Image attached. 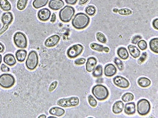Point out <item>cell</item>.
Segmentation results:
<instances>
[{
	"label": "cell",
	"mask_w": 158,
	"mask_h": 118,
	"mask_svg": "<svg viewBox=\"0 0 158 118\" xmlns=\"http://www.w3.org/2000/svg\"><path fill=\"white\" fill-rule=\"evenodd\" d=\"M39 63V57L36 51H31L27 56L25 61V66L29 70H34Z\"/></svg>",
	"instance_id": "cell-4"
},
{
	"label": "cell",
	"mask_w": 158,
	"mask_h": 118,
	"mask_svg": "<svg viewBox=\"0 0 158 118\" xmlns=\"http://www.w3.org/2000/svg\"><path fill=\"white\" fill-rule=\"evenodd\" d=\"M124 106L125 105L123 102V101H116L113 106V108H112V110H113V113L116 114H118L121 113L123 109H124Z\"/></svg>",
	"instance_id": "cell-19"
},
{
	"label": "cell",
	"mask_w": 158,
	"mask_h": 118,
	"mask_svg": "<svg viewBox=\"0 0 158 118\" xmlns=\"http://www.w3.org/2000/svg\"><path fill=\"white\" fill-rule=\"evenodd\" d=\"M2 61V56L0 54V64H1Z\"/></svg>",
	"instance_id": "cell-51"
},
{
	"label": "cell",
	"mask_w": 158,
	"mask_h": 118,
	"mask_svg": "<svg viewBox=\"0 0 158 118\" xmlns=\"http://www.w3.org/2000/svg\"><path fill=\"white\" fill-rule=\"evenodd\" d=\"M96 39L98 41H100L103 44L106 43V37L101 32H97L96 34Z\"/></svg>",
	"instance_id": "cell-33"
},
{
	"label": "cell",
	"mask_w": 158,
	"mask_h": 118,
	"mask_svg": "<svg viewBox=\"0 0 158 118\" xmlns=\"http://www.w3.org/2000/svg\"><path fill=\"white\" fill-rule=\"evenodd\" d=\"M56 20V17L55 14H52V15H51V22H55Z\"/></svg>",
	"instance_id": "cell-45"
},
{
	"label": "cell",
	"mask_w": 158,
	"mask_h": 118,
	"mask_svg": "<svg viewBox=\"0 0 158 118\" xmlns=\"http://www.w3.org/2000/svg\"><path fill=\"white\" fill-rule=\"evenodd\" d=\"M75 10L71 6H65L59 12V17L61 21L65 23H68L71 20L72 18L75 15Z\"/></svg>",
	"instance_id": "cell-3"
},
{
	"label": "cell",
	"mask_w": 158,
	"mask_h": 118,
	"mask_svg": "<svg viewBox=\"0 0 158 118\" xmlns=\"http://www.w3.org/2000/svg\"><path fill=\"white\" fill-rule=\"evenodd\" d=\"M89 1V0H79V5H84L86 3H87Z\"/></svg>",
	"instance_id": "cell-46"
},
{
	"label": "cell",
	"mask_w": 158,
	"mask_h": 118,
	"mask_svg": "<svg viewBox=\"0 0 158 118\" xmlns=\"http://www.w3.org/2000/svg\"><path fill=\"white\" fill-rule=\"evenodd\" d=\"M78 0H65L66 3H67L68 5H74L77 3Z\"/></svg>",
	"instance_id": "cell-43"
},
{
	"label": "cell",
	"mask_w": 158,
	"mask_h": 118,
	"mask_svg": "<svg viewBox=\"0 0 158 118\" xmlns=\"http://www.w3.org/2000/svg\"><path fill=\"white\" fill-rule=\"evenodd\" d=\"M48 118H56V117H54V116H50V117H49Z\"/></svg>",
	"instance_id": "cell-52"
},
{
	"label": "cell",
	"mask_w": 158,
	"mask_h": 118,
	"mask_svg": "<svg viewBox=\"0 0 158 118\" xmlns=\"http://www.w3.org/2000/svg\"><path fill=\"white\" fill-rule=\"evenodd\" d=\"M147 57V52H143V53L142 54V56H141V57H139V60H138V61H137L138 63L140 64H142L146 60Z\"/></svg>",
	"instance_id": "cell-38"
},
{
	"label": "cell",
	"mask_w": 158,
	"mask_h": 118,
	"mask_svg": "<svg viewBox=\"0 0 158 118\" xmlns=\"http://www.w3.org/2000/svg\"><path fill=\"white\" fill-rule=\"evenodd\" d=\"M14 20V16H13L11 12H5L2 15V22L3 23V29L6 30L9 27V25Z\"/></svg>",
	"instance_id": "cell-11"
},
{
	"label": "cell",
	"mask_w": 158,
	"mask_h": 118,
	"mask_svg": "<svg viewBox=\"0 0 158 118\" xmlns=\"http://www.w3.org/2000/svg\"><path fill=\"white\" fill-rule=\"evenodd\" d=\"M57 85H58V82L57 81H54L53 82L51 83L49 87V92L53 91L57 87Z\"/></svg>",
	"instance_id": "cell-41"
},
{
	"label": "cell",
	"mask_w": 158,
	"mask_h": 118,
	"mask_svg": "<svg viewBox=\"0 0 158 118\" xmlns=\"http://www.w3.org/2000/svg\"><path fill=\"white\" fill-rule=\"evenodd\" d=\"M142 39V36H135L132 39H131V43L134 44H137L139 41H141Z\"/></svg>",
	"instance_id": "cell-39"
},
{
	"label": "cell",
	"mask_w": 158,
	"mask_h": 118,
	"mask_svg": "<svg viewBox=\"0 0 158 118\" xmlns=\"http://www.w3.org/2000/svg\"><path fill=\"white\" fill-rule=\"evenodd\" d=\"M92 93L98 101H100L106 100L109 96L108 88L103 85H96L92 89Z\"/></svg>",
	"instance_id": "cell-2"
},
{
	"label": "cell",
	"mask_w": 158,
	"mask_h": 118,
	"mask_svg": "<svg viewBox=\"0 0 158 118\" xmlns=\"http://www.w3.org/2000/svg\"><path fill=\"white\" fill-rule=\"evenodd\" d=\"M137 44L138 45V47H139V48L142 51H145L147 48V42L146 41L142 40V39H141V41L138 42V43Z\"/></svg>",
	"instance_id": "cell-36"
},
{
	"label": "cell",
	"mask_w": 158,
	"mask_h": 118,
	"mask_svg": "<svg viewBox=\"0 0 158 118\" xmlns=\"http://www.w3.org/2000/svg\"><path fill=\"white\" fill-rule=\"evenodd\" d=\"M151 109L150 104L149 101L145 99L139 100L137 102V113L142 116H146L150 112Z\"/></svg>",
	"instance_id": "cell-6"
},
{
	"label": "cell",
	"mask_w": 158,
	"mask_h": 118,
	"mask_svg": "<svg viewBox=\"0 0 158 118\" xmlns=\"http://www.w3.org/2000/svg\"><path fill=\"white\" fill-rule=\"evenodd\" d=\"M125 113L127 115H132L135 113L136 106L134 102H129L127 103L125 106H124Z\"/></svg>",
	"instance_id": "cell-18"
},
{
	"label": "cell",
	"mask_w": 158,
	"mask_h": 118,
	"mask_svg": "<svg viewBox=\"0 0 158 118\" xmlns=\"http://www.w3.org/2000/svg\"><path fill=\"white\" fill-rule=\"evenodd\" d=\"M80 102L78 97H71L70 98H63L57 102V104L59 106L63 107H75L77 106Z\"/></svg>",
	"instance_id": "cell-8"
},
{
	"label": "cell",
	"mask_w": 158,
	"mask_h": 118,
	"mask_svg": "<svg viewBox=\"0 0 158 118\" xmlns=\"http://www.w3.org/2000/svg\"><path fill=\"white\" fill-rule=\"evenodd\" d=\"M88 101L89 103L90 104V106L93 107H96L97 102L96 101V100L94 99V97L93 96H92L91 95L88 96Z\"/></svg>",
	"instance_id": "cell-37"
},
{
	"label": "cell",
	"mask_w": 158,
	"mask_h": 118,
	"mask_svg": "<svg viewBox=\"0 0 158 118\" xmlns=\"http://www.w3.org/2000/svg\"><path fill=\"white\" fill-rule=\"evenodd\" d=\"M117 54L123 60H126L129 56L128 52L125 48H120L117 50Z\"/></svg>",
	"instance_id": "cell-23"
},
{
	"label": "cell",
	"mask_w": 158,
	"mask_h": 118,
	"mask_svg": "<svg viewBox=\"0 0 158 118\" xmlns=\"http://www.w3.org/2000/svg\"><path fill=\"white\" fill-rule=\"evenodd\" d=\"M48 1L49 0H34L32 3V5L34 8L39 9L46 5L48 3Z\"/></svg>",
	"instance_id": "cell-27"
},
{
	"label": "cell",
	"mask_w": 158,
	"mask_h": 118,
	"mask_svg": "<svg viewBox=\"0 0 158 118\" xmlns=\"http://www.w3.org/2000/svg\"><path fill=\"white\" fill-rule=\"evenodd\" d=\"M104 75L108 77L114 76L117 72L116 67L113 64H108L104 67Z\"/></svg>",
	"instance_id": "cell-15"
},
{
	"label": "cell",
	"mask_w": 158,
	"mask_h": 118,
	"mask_svg": "<svg viewBox=\"0 0 158 118\" xmlns=\"http://www.w3.org/2000/svg\"><path fill=\"white\" fill-rule=\"evenodd\" d=\"M89 23V17L84 13H78L76 14L71 21L73 27L77 30H82L86 28Z\"/></svg>",
	"instance_id": "cell-1"
},
{
	"label": "cell",
	"mask_w": 158,
	"mask_h": 118,
	"mask_svg": "<svg viewBox=\"0 0 158 118\" xmlns=\"http://www.w3.org/2000/svg\"><path fill=\"white\" fill-rule=\"evenodd\" d=\"M15 83V77L11 74L4 73L0 75V86L4 88H10Z\"/></svg>",
	"instance_id": "cell-5"
},
{
	"label": "cell",
	"mask_w": 158,
	"mask_h": 118,
	"mask_svg": "<svg viewBox=\"0 0 158 118\" xmlns=\"http://www.w3.org/2000/svg\"><path fill=\"white\" fill-rule=\"evenodd\" d=\"M128 49L129 51L130 55L134 58L139 57L141 56V51L135 46V45H129L128 46Z\"/></svg>",
	"instance_id": "cell-22"
},
{
	"label": "cell",
	"mask_w": 158,
	"mask_h": 118,
	"mask_svg": "<svg viewBox=\"0 0 158 118\" xmlns=\"http://www.w3.org/2000/svg\"><path fill=\"white\" fill-rule=\"evenodd\" d=\"M153 25L155 29L157 30H158V18H156L154 20L153 22Z\"/></svg>",
	"instance_id": "cell-44"
},
{
	"label": "cell",
	"mask_w": 158,
	"mask_h": 118,
	"mask_svg": "<svg viewBox=\"0 0 158 118\" xmlns=\"http://www.w3.org/2000/svg\"><path fill=\"white\" fill-rule=\"evenodd\" d=\"M51 13L48 8H43L39 10L37 14L38 18L43 22H46L51 17Z\"/></svg>",
	"instance_id": "cell-13"
},
{
	"label": "cell",
	"mask_w": 158,
	"mask_h": 118,
	"mask_svg": "<svg viewBox=\"0 0 158 118\" xmlns=\"http://www.w3.org/2000/svg\"><path fill=\"white\" fill-rule=\"evenodd\" d=\"M113 83L116 86L122 88H127L130 86L128 80L122 76H116L113 78Z\"/></svg>",
	"instance_id": "cell-10"
},
{
	"label": "cell",
	"mask_w": 158,
	"mask_h": 118,
	"mask_svg": "<svg viewBox=\"0 0 158 118\" xmlns=\"http://www.w3.org/2000/svg\"><path fill=\"white\" fill-rule=\"evenodd\" d=\"M28 0H18L17 8L19 10H24L27 6Z\"/></svg>",
	"instance_id": "cell-31"
},
{
	"label": "cell",
	"mask_w": 158,
	"mask_h": 118,
	"mask_svg": "<svg viewBox=\"0 0 158 118\" xmlns=\"http://www.w3.org/2000/svg\"><path fill=\"white\" fill-rule=\"evenodd\" d=\"M49 113L50 114H51L52 116L61 117V116H62L65 114V110L61 107H52L49 109Z\"/></svg>",
	"instance_id": "cell-20"
},
{
	"label": "cell",
	"mask_w": 158,
	"mask_h": 118,
	"mask_svg": "<svg viewBox=\"0 0 158 118\" xmlns=\"http://www.w3.org/2000/svg\"><path fill=\"white\" fill-rule=\"evenodd\" d=\"M85 62H86V60L85 58H79L75 61V64L79 66V65H82L85 64Z\"/></svg>",
	"instance_id": "cell-40"
},
{
	"label": "cell",
	"mask_w": 158,
	"mask_h": 118,
	"mask_svg": "<svg viewBox=\"0 0 158 118\" xmlns=\"http://www.w3.org/2000/svg\"><path fill=\"white\" fill-rule=\"evenodd\" d=\"M5 49V45L2 43L0 42V53H2V52H4Z\"/></svg>",
	"instance_id": "cell-47"
},
{
	"label": "cell",
	"mask_w": 158,
	"mask_h": 118,
	"mask_svg": "<svg viewBox=\"0 0 158 118\" xmlns=\"http://www.w3.org/2000/svg\"><path fill=\"white\" fill-rule=\"evenodd\" d=\"M48 6L52 10H58L63 7L65 3L62 0H50Z\"/></svg>",
	"instance_id": "cell-14"
},
{
	"label": "cell",
	"mask_w": 158,
	"mask_h": 118,
	"mask_svg": "<svg viewBox=\"0 0 158 118\" xmlns=\"http://www.w3.org/2000/svg\"><path fill=\"white\" fill-rule=\"evenodd\" d=\"M27 52L25 49H19L17 50L15 53V57L17 60L19 62H24L25 60V58L27 57Z\"/></svg>",
	"instance_id": "cell-21"
},
{
	"label": "cell",
	"mask_w": 158,
	"mask_h": 118,
	"mask_svg": "<svg viewBox=\"0 0 158 118\" xmlns=\"http://www.w3.org/2000/svg\"><path fill=\"white\" fill-rule=\"evenodd\" d=\"M90 48L94 51H98V52H103L104 47L102 45H100L97 43H91L90 44Z\"/></svg>",
	"instance_id": "cell-30"
},
{
	"label": "cell",
	"mask_w": 158,
	"mask_h": 118,
	"mask_svg": "<svg viewBox=\"0 0 158 118\" xmlns=\"http://www.w3.org/2000/svg\"><path fill=\"white\" fill-rule=\"evenodd\" d=\"M118 13L120 15H123V16H129L132 14V11L128 8H122L120 10H118Z\"/></svg>",
	"instance_id": "cell-35"
},
{
	"label": "cell",
	"mask_w": 158,
	"mask_h": 118,
	"mask_svg": "<svg viewBox=\"0 0 158 118\" xmlns=\"http://www.w3.org/2000/svg\"><path fill=\"white\" fill-rule=\"evenodd\" d=\"M103 73V67L101 65H98V66L96 67L94 71H93V76L96 78H99L102 76Z\"/></svg>",
	"instance_id": "cell-28"
},
{
	"label": "cell",
	"mask_w": 158,
	"mask_h": 118,
	"mask_svg": "<svg viewBox=\"0 0 158 118\" xmlns=\"http://www.w3.org/2000/svg\"><path fill=\"white\" fill-rule=\"evenodd\" d=\"M97 61L94 57H90L86 62V71L87 72H93L96 67Z\"/></svg>",
	"instance_id": "cell-16"
},
{
	"label": "cell",
	"mask_w": 158,
	"mask_h": 118,
	"mask_svg": "<svg viewBox=\"0 0 158 118\" xmlns=\"http://www.w3.org/2000/svg\"><path fill=\"white\" fill-rule=\"evenodd\" d=\"M113 11L114 13H117V12L118 11V10L117 8H114V9L113 10Z\"/></svg>",
	"instance_id": "cell-50"
},
{
	"label": "cell",
	"mask_w": 158,
	"mask_h": 118,
	"mask_svg": "<svg viewBox=\"0 0 158 118\" xmlns=\"http://www.w3.org/2000/svg\"><path fill=\"white\" fill-rule=\"evenodd\" d=\"M84 51V47L81 44H75L71 46L67 52V56L70 59H74L80 56Z\"/></svg>",
	"instance_id": "cell-9"
},
{
	"label": "cell",
	"mask_w": 158,
	"mask_h": 118,
	"mask_svg": "<svg viewBox=\"0 0 158 118\" xmlns=\"http://www.w3.org/2000/svg\"><path fill=\"white\" fill-rule=\"evenodd\" d=\"M134 99V95L130 92L126 93L122 97V99L123 102H128L130 101H132Z\"/></svg>",
	"instance_id": "cell-32"
},
{
	"label": "cell",
	"mask_w": 158,
	"mask_h": 118,
	"mask_svg": "<svg viewBox=\"0 0 158 118\" xmlns=\"http://www.w3.org/2000/svg\"><path fill=\"white\" fill-rule=\"evenodd\" d=\"M150 50L155 53H158V38H154L151 39L149 42Z\"/></svg>",
	"instance_id": "cell-25"
},
{
	"label": "cell",
	"mask_w": 158,
	"mask_h": 118,
	"mask_svg": "<svg viewBox=\"0 0 158 118\" xmlns=\"http://www.w3.org/2000/svg\"><path fill=\"white\" fill-rule=\"evenodd\" d=\"M0 69H1L2 71H3V72H8V71H10L9 67H8L7 66H6L5 64H3L1 65V68H0Z\"/></svg>",
	"instance_id": "cell-42"
},
{
	"label": "cell",
	"mask_w": 158,
	"mask_h": 118,
	"mask_svg": "<svg viewBox=\"0 0 158 118\" xmlns=\"http://www.w3.org/2000/svg\"><path fill=\"white\" fill-rule=\"evenodd\" d=\"M114 62H115V64L116 65L117 68L120 71H123L124 70V64H123V63L122 62V61L120 60V59L118 58V57H115V60H114Z\"/></svg>",
	"instance_id": "cell-34"
},
{
	"label": "cell",
	"mask_w": 158,
	"mask_h": 118,
	"mask_svg": "<svg viewBox=\"0 0 158 118\" xmlns=\"http://www.w3.org/2000/svg\"><path fill=\"white\" fill-rule=\"evenodd\" d=\"M3 61L6 64L10 67H14L17 63L15 56L12 54H6L3 57Z\"/></svg>",
	"instance_id": "cell-17"
},
{
	"label": "cell",
	"mask_w": 158,
	"mask_h": 118,
	"mask_svg": "<svg viewBox=\"0 0 158 118\" xmlns=\"http://www.w3.org/2000/svg\"><path fill=\"white\" fill-rule=\"evenodd\" d=\"M0 8L5 11H8L11 9V5L8 0H0Z\"/></svg>",
	"instance_id": "cell-26"
},
{
	"label": "cell",
	"mask_w": 158,
	"mask_h": 118,
	"mask_svg": "<svg viewBox=\"0 0 158 118\" xmlns=\"http://www.w3.org/2000/svg\"><path fill=\"white\" fill-rule=\"evenodd\" d=\"M38 117H39V118H46V115H44V114H43V115L39 116Z\"/></svg>",
	"instance_id": "cell-49"
},
{
	"label": "cell",
	"mask_w": 158,
	"mask_h": 118,
	"mask_svg": "<svg viewBox=\"0 0 158 118\" xmlns=\"http://www.w3.org/2000/svg\"><path fill=\"white\" fill-rule=\"evenodd\" d=\"M109 48H108V47H104V51L105 52H109Z\"/></svg>",
	"instance_id": "cell-48"
},
{
	"label": "cell",
	"mask_w": 158,
	"mask_h": 118,
	"mask_svg": "<svg viewBox=\"0 0 158 118\" xmlns=\"http://www.w3.org/2000/svg\"><path fill=\"white\" fill-rule=\"evenodd\" d=\"M14 42L18 48L25 49L27 46V37L21 32H17L14 36Z\"/></svg>",
	"instance_id": "cell-7"
},
{
	"label": "cell",
	"mask_w": 158,
	"mask_h": 118,
	"mask_svg": "<svg viewBox=\"0 0 158 118\" xmlns=\"http://www.w3.org/2000/svg\"><path fill=\"white\" fill-rule=\"evenodd\" d=\"M60 40V37L58 35H53L48 37L44 42V45L47 48H52L58 44Z\"/></svg>",
	"instance_id": "cell-12"
},
{
	"label": "cell",
	"mask_w": 158,
	"mask_h": 118,
	"mask_svg": "<svg viewBox=\"0 0 158 118\" xmlns=\"http://www.w3.org/2000/svg\"><path fill=\"white\" fill-rule=\"evenodd\" d=\"M138 84L142 88H146L149 87L151 84V81L146 77H141L137 81Z\"/></svg>",
	"instance_id": "cell-24"
},
{
	"label": "cell",
	"mask_w": 158,
	"mask_h": 118,
	"mask_svg": "<svg viewBox=\"0 0 158 118\" xmlns=\"http://www.w3.org/2000/svg\"><path fill=\"white\" fill-rule=\"evenodd\" d=\"M85 11L86 12V14L87 15L93 16L96 13V8L93 5H89L88 6H87L86 8H85Z\"/></svg>",
	"instance_id": "cell-29"
}]
</instances>
